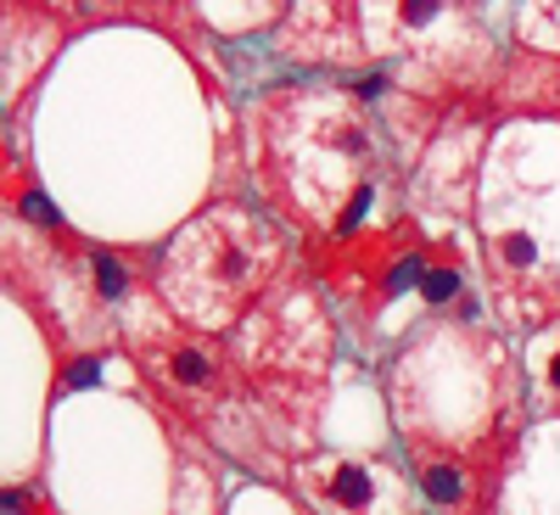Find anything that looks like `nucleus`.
Wrapping results in <instances>:
<instances>
[{"instance_id":"nucleus-1","label":"nucleus","mask_w":560,"mask_h":515,"mask_svg":"<svg viewBox=\"0 0 560 515\" xmlns=\"http://www.w3.org/2000/svg\"><path fill=\"white\" fill-rule=\"evenodd\" d=\"M275 264V236L242 213H208L197 219L174 253L163 258V292L179 303L185 319H230L236 303L258 286Z\"/></svg>"},{"instance_id":"nucleus-2","label":"nucleus","mask_w":560,"mask_h":515,"mask_svg":"<svg viewBox=\"0 0 560 515\" xmlns=\"http://www.w3.org/2000/svg\"><path fill=\"white\" fill-rule=\"evenodd\" d=\"M319 493L331 499L337 510H348V515H364L370 504H376V477H370L364 465H348V459H337L331 471H325Z\"/></svg>"},{"instance_id":"nucleus-3","label":"nucleus","mask_w":560,"mask_h":515,"mask_svg":"<svg viewBox=\"0 0 560 515\" xmlns=\"http://www.w3.org/2000/svg\"><path fill=\"white\" fill-rule=\"evenodd\" d=\"M420 488H427L438 504H459L465 499V471H459V465H448V459H438V465L420 471Z\"/></svg>"},{"instance_id":"nucleus-4","label":"nucleus","mask_w":560,"mask_h":515,"mask_svg":"<svg viewBox=\"0 0 560 515\" xmlns=\"http://www.w3.org/2000/svg\"><path fill=\"white\" fill-rule=\"evenodd\" d=\"M174 382H179V387H208V382H213V359L197 353V348H179V353H174Z\"/></svg>"},{"instance_id":"nucleus-5","label":"nucleus","mask_w":560,"mask_h":515,"mask_svg":"<svg viewBox=\"0 0 560 515\" xmlns=\"http://www.w3.org/2000/svg\"><path fill=\"white\" fill-rule=\"evenodd\" d=\"M90 269H96V286H102L107 303H118V297L129 292V269H124L113 253H96V258H90Z\"/></svg>"},{"instance_id":"nucleus-6","label":"nucleus","mask_w":560,"mask_h":515,"mask_svg":"<svg viewBox=\"0 0 560 515\" xmlns=\"http://www.w3.org/2000/svg\"><path fill=\"white\" fill-rule=\"evenodd\" d=\"M454 292H459V269H448V264H432L427 280H420V297L427 303H448Z\"/></svg>"},{"instance_id":"nucleus-7","label":"nucleus","mask_w":560,"mask_h":515,"mask_svg":"<svg viewBox=\"0 0 560 515\" xmlns=\"http://www.w3.org/2000/svg\"><path fill=\"white\" fill-rule=\"evenodd\" d=\"M415 280H427V264H420V258H398V269L387 274V292H409Z\"/></svg>"},{"instance_id":"nucleus-8","label":"nucleus","mask_w":560,"mask_h":515,"mask_svg":"<svg viewBox=\"0 0 560 515\" xmlns=\"http://www.w3.org/2000/svg\"><path fill=\"white\" fill-rule=\"evenodd\" d=\"M23 213H28L34 224H45V230H57V224H62V219H57V208H51V202H45L39 191H28V197H23Z\"/></svg>"},{"instance_id":"nucleus-9","label":"nucleus","mask_w":560,"mask_h":515,"mask_svg":"<svg viewBox=\"0 0 560 515\" xmlns=\"http://www.w3.org/2000/svg\"><path fill=\"white\" fill-rule=\"evenodd\" d=\"M96 382H102V364H96V359L68 364V387H96Z\"/></svg>"},{"instance_id":"nucleus-10","label":"nucleus","mask_w":560,"mask_h":515,"mask_svg":"<svg viewBox=\"0 0 560 515\" xmlns=\"http://www.w3.org/2000/svg\"><path fill=\"white\" fill-rule=\"evenodd\" d=\"M549 387H555V393H560V353H555V359H549Z\"/></svg>"}]
</instances>
